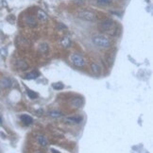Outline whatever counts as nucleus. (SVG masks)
Wrapping results in <instances>:
<instances>
[{
    "mask_svg": "<svg viewBox=\"0 0 153 153\" xmlns=\"http://www.w3.org/2000/svg\"><path fill=\"white\" fill-rule=\"evenodd\" d=\"M93 43H94L97 46L101 47V48H108L111 47L112 45V41L106 36L103 35H97L93 37Z\"/></svg>",
    "mask_w": 153,
    "mask_h": 153,
    "instance_id": "nucleus-1",
    "label": "nucleus"
},
{
    "mask_svg": "<svg viewBox=\"0 0 153 153\" xmlns=\"http://www.w3.org/2000/svg\"><path fill=\"white\" fill-rule=\"evenodd\" d=\"M77 16L79 19H82L84 21H88V22H95L97 20L96 13H94L91 10H79L77 13Z\"/></svg>",
    "mask_w": 153,
    "mask_h": 153,
    "instance_id": "nucleus-2",
    "label": "nucleus"
},
{
    "mask_svg": "<svg viewBox=\"0 0 153 153\" xmlns=\"http://www.w3.org/2000/svg\"><path fill=\"white\" fill-rule=\"evenodd\" d=\"M114 27V22H113L112 19H104L101 22L98 24L97 28L98 30L101 32H106L109 31L111 29H113V28Z\"/></svg>",
    "mask_w": 153,
    "mask_h": 153,
    "instance_id": "nucleus-3",
    "label": "nucleus"
},
{
    "mask_svg": "<svg viewBox=\"0 0 153 153\" xmlns=\"http://www.w3.org/2000/svg\"><path fill=\"white\" fill-rule=\"evenodd\" d=\"M71 63L77 67H83L85 65V60L78 54H72L70 57Z\"/></svg>",
    "mask_w": 153,
    "mask_h": 153,
    "instance_id": "nucleus-4",
    "label": "nucleus"
},
{
    "mask_svg": "<svg viewBox=\"0 0 153 153\" xmlns=\"http://www.w3.org/2000/svg\"><path fill=\"white\" fill-rule=\"evenodd\" d=\"M37 17L40 21H42V22H46L47 20H48V16H47V14L44 13L43 9H37Z\"/></svg>",
    "mask_w": 153,
    "mask_h": 153,
    "instance_id": "nucleus-5",
    "label": "nucleus"
},
{
    "mask_svg": "<svg viewBox=\"0 0 153 153\" xmlns=\"http://www.w3.org/2000/svg\"><path fill=\"white\" fill-rule=\"evenodd\" d=\"M16 66L18 67L19 69H21V70H26V69L28 68V63L22 61V60H17L16 61Z\"/></svg>",
    "mask_w": 153,
    "mask_h": 153,
    "instance_id": "nucleus-6",
    "label": "nucleus"
},
{
    "mask_svg": "<svg viewBox=\"0 0 153 153\" xmlns=\"http://www.w3.org/2000/svg\"><path fill=\"white\" fill-rule=\"evenodd\" d=\"M20 118H21V120L25 123L26 125H30V124H32V122H33L32 117H30V116L28 115V114H23V115H21Z\"/></svg>",
    "mask_w": 153,
    "mask_h": 153,
    "instance_id": "nucleus-7",
    "label": "nucleus"
},
{
    "mask_svg": "<svg viewBox=\"0 0 153 153\" xmlns=\"http://www.w3.org/2000/svg\"><path fill=\"white\" fill-rule=\"evenodd\" d=\"M66 120L69 122H72V123H75V124H79L82 121V117H80V116H70V117H67Z\"/></svg>",
    "mask_w": 153,
    "mask_h": 153,
    "instance_id": "nucleus-8",
    "label": "nucleus"
},
{
    "mask_svg": "<svg viewBox=\"0 0 153 153\" xmlns=\"http://www.w3.org/2000/svg\"><path fill=\"white\" fill-rule=\"evenodd\" d=\"M90 67H91V69H92V71H93L96 75H99L100 74V71H101V70H100V67L97 63H92L90 64Z\"/></svg>",
    "mask_w": 153,
    "mask_h": 153,
    "instance_id": "nucleus-9",
    "label": "nucleus"
},
{
    "mask_svg": "<svg viewBox=\"0 0 153 153\" xmlns=\"http://www.w3.org/2000/svg\"><path fill=\"white\" fill-rule=\"evenodd\" d=\"M26 24L28 26V27H35L36 26V20H35L32 16H28L26 18Z\"/></svg>",
    "mask_w": 153,
    "mask_h": 153,
    "instance_id": "nucleus-10",
    "label": "nucleus"
},
{
    "mask_svg": "<svg viewBox=\"0 0 153 153\" xmlns=\"http://www.w3.org/2000/svg\"><path fill=\"white\" fill-rule=\"evenodd\" d=\"M0 83H1V85L3 86L4 88H9L11 86V81L9 80L8 78H4L1 79V81H0Z\"/></svg>",
    "mask_w": 153,
    "mask_h": 153,
    "instance_id": "nucleus-11",
    "label": "nucleus"
},
{
    "mask_svg": "<svg viewBox=\"0 0 153 153\" xmlns=\"http://www.w3.org/2000/svg\"><path fill=\"white\" fill-rule=\"evenodd\" d=\"M38 77H39V73H38L37 71H33V72H30V73H28V74H27L25 78H28V79H35V78H37Z\"/></svg>",
    "mask_w": 153,
    "mask_h": 153,
    "instance_id": "nucleus-12",
    "label": "nucleus"
},
{
    "mask_svg": "<svg viewBox=\"0 0 153 153\" xmlns=\"http://www.w3.org/2000/svg\"><path fill=\"white\" fill-rule=\"evenodd\" d=\"M37 140H38V143H39L42 147H46L47 145H48V142H47V140L44 136H38Z\"/></svg>",
    "mask_w": 153,
    "mask_h": 153,
    "instance_id": "nucleus-13",
    "label": "nucleus"
},
{
    "mask_svg": "<svg viewBox=\"0 0 153 153\" xmlns=\"http://www.w3.org/2000/svg\"><path fill=\"white\" fill-rule=\"evenodd\" d=\"M96 1H97V4H98L99 6H103V7L109 6L113 2V0H96Z\"/></svg>",
    "mask_w": 153,
    "mask_h": 153,
    "instance_id": "nucleus-14",
    "label": "nucleus"
},
{
    "mask_svg": "<svg viewBox=\"0 0 153 153\" xmlns=\"http://www.w3.org/2000/svg\"><path fill=\"white\" fill-rule=\"evenodd\" d=\"M82 105V99L81 98H75L72 101V106L74 108H79Z\"/></svg>",
    "mask_w": 153,
    "mask_h": 153,
    "instance_id": "nucleus-15",
    "label": "nucleus"
},
{
    "mask_svg": "<svg viewBox=\"0 0 153 153\" xmlns=\"http://www.w3.org/2000/svg\"><path fill=\"white\" fill-rule=\"evenodd\" d=\"M39 50H40L41 52H43V53H44V52H46L47 50H48V45H47L46 44H40V46H39Z\"/></svg>",
    "mask_w": 153,
    "mask_h": 153,
    "instance_id": "nucleus-16",
    "label": "nucleus"
},
{
    "mask_svg": "<svg viewBox=\"0 0 153 153\" xmlns=\"http://www.w3.org/2000/svg\"><path fill=\"white\" fill-rule=\"evenodd\" d=\"M49 115L52 116V117H61L62 113L61 112H57V111H51V112H49Z\"/></svg>",
    "mask_w": 153,
    "mask_h": 153,
    "instance_id": "nucleus-17",
    "label": "nucleus"
},
{
    "mask_svg": "<svg viewBox=\"0 0 153 153\" xmlns=\"http://www.w3.org/2000/svg\"><path fill=\"white\" fill-rule=\"evenodd\" d=\"M62 44H63V46H65V47H67V46H69L70 45V40H69V38L68 37H64L62 40Z\"/></svg>",
    "mask_w": 153,
    "mask_h": 153,
    "instance_id": "nucleus-18",
    "label": "nucleus"
},
{
    "mask_svg": "<svg viewBox=\"0 0 153 153\" xmlns=\"http://www.w3.org/2000/svg\"><path fill=\"white\" fill-rule=\"evenodd\" d=\"M52 86H53V88L55 89V90H62V89H63V83H61V82H58V83H53L52 84Z\"/></svg>",
    "mask_w": 153,
    "mask_h": 153,
    "instance_id": "nucleus-19",
    "label": "nucleus"
},
{
    "mask_svg": "<svg viewBox=\"0 0 153 153\" xmlns=\"http://www.w3.org/2000/svg\"><path fill=\"white\" fill-rule=\"evenodd\" d=\"M27 94H28V96L30 97V98H35V97H38V95L36 94L35 92H33V91H30V90H28Z\"/></svg>",
    "mask_w": 153,
    "mask_h": 153,
    "instance_id": "nucleus-20",
    "label": "nucleus"
},
{
    "mask_svg": "<svg viewBox=\"0 0 153 153\" xmlns=\"http://www.w3.org/2000/svg\"><path fill=\"white\" fill-rule=\"evenodd\" d=\"M0 54H1V56L6 57L7 54H8V50H7V48H5V47L1 48V49H0Z\"/></svg>",
    "mask_w": 153,
    "mask_h": 153,
    "instance_id": "nucleus-21",
    "label": "nucleus"
},
{
    "mask_svg": "<svg viewBox=\"0 0 153 153\" xmlns=\"http://www.w3.org/2000/svg\"><path fill=\"white\" fill-rule=\"evenodd\" d=\"M73 3L78 5V6H82V5L84 4V1H83V0H74Z\"/></svg>",
    "mask_w": 153,
    "mask_h": 153,
    "instance_id": "nucleus-22",
    "label": "nucleus"
},
{
    "mask_svg": "<svg viewBox=\"0 0 153 153\" xmlns=\"http://www.w3.org/2000/svg\"><path fill=\"white\" fill-rule=\"evenodd\" d=\"M51 151H52L53 153H60L59 151H57V150H55V149H51Z\"/></svg>",
    "mask_w": 153,
    "mask_h": 153,
    "instance_id": "nucleus-23",
    "label": "nucleus"
},
{
    "mask_svg": "<svg viewBox=\"0 0 153 153\" xmlns=\"http://www.w3.org/2000/svg\"><path fill=\"white\" fill-rule=\"evenodd\" d=\"M2 123V119H1V117H0V124Z\"/></svg>",
    "mask_w": 153,
    "mask_h": 153,
    "instance_id": "nucleus-24",
    "label": "nucleus"
}]
</instances>
